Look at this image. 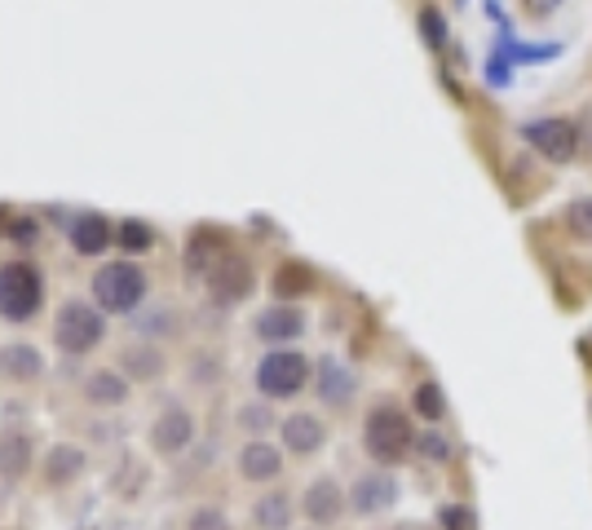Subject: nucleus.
<instances>
[{"instance_id":"14","label":"nucleus","mask_w":592,"mask_h":530,"mask_svg":"<svg viewBox=\"0 0 592 530\" xmlns=\"http://www.w3.org/2000/svg\"><path fill=\"white\" fill-rule=\"evenodd\" d=\"M221 256H226L221 234L199 230V234L190 239V247H186V270H190V275H212V265H217Z\"/></svg>"},{"instance_id":"28","label":"nucleus","mask_w":592,"mask_h":530,"mask_svg":"<svg viewBox=\"0 0 592 530\" xmlns=\"http://www.w3.org/2000/svg\"><path fill=\"white\" fill-rule=\"evenodd\" d=\"M186 530H230V521H226V512H221V508H195Z\"/></svg>"},{"instance_id":"10","label":"nucleus","mask_w":592,"mask_h":530,"mask_svg":"<svg viewBox=\"0 0 592 530\" xmlns=\"http://www.w3.org/2000/svg\"><path fill=\"white\" fill-rule=\"evenodd\" d=\"M302 512H306L315 526H332V521H341V512H346V490H341L332 477H315V482L306 486V495H302Z\"/></svg>"},{"instance_id":"11","label":"nucleus","mask_w":592,"mask_h":530,"mask_svg":"<svg viewBox=\"0 0 592 530\" xmlns=\"http://www.w3.org/2000/svg\"><path fill=\"white\" fill-rule=\"evenodd\" d=\"M306 332V314L302 310H292V306H270L256 314V336L270 341V345H287Z\"/></svg>"},{"instance_id":"24","label":"nucleus","mask_w":592,"mask_h":530,"mask_svg":"<svg viewBox=\"0 0 592 530\" xmlns=\"http://www.w3.org/2000/svg\"><path fill=\"white\" fill-rule=\"evenodd\" d=\"M566 230H570L574 239H592V195L570 199V208H566Z\"/></svg>"},{"instance_id":"3","label":"nucleus","mask_w":592,"mask_h":530,"mask_svg":"<svg viewBox=\"0 0 592 530\" xmlns=\"http://www.w3.org/2000/svg\"><path fill=\"white\" fill-rule=\"evenodd\" d=\"M146 297V275L138 270L133 261H116V265H102L98 279H94V301L107 310V314H133Z\"/></svg>"},{"instance_id":"5","label":"nucleus","mask_w":592,"mask_h":530,"mask_svg":"<svg viewBox=\"0 0 592 530\" xmlns=\"http://www.w3.org/2000/svg\"><path fill=\"white\" fill-rule=\"evenodd\" d=\"M102 336H107V323H102V314H98L94 306H85V301H67V306L58 310V319H54V341H58V350H67V354H85V350H94Z\"/></svg>"},{"instance_id":"18","label":"nucleus","mask_w":592,"mask_h":530,"mask_svg":"<svg viewBox=\"0 0 592 530\" xmlns=\"http://www.w3.org/2000/svg\"><path fill=\"white\" fill-rule=\"evenodd\" d=\"M32 468V442L23 433H6L0 438V477H23Z\"/></svg>"},{"instance_id":"4","label":"nucleus","mask_w":592,"mask_h":530,"mask_svg":"<svg viewBox=\"0 0 592 530\" xmlns=\"http://www.w3.org/2000/svg\"><path fill=\"white\" fill-rule=\"evenodd\" d=\"M306 380H310V358L296 350H274L256 367V389L265 398H292L306 389Z\"/></svg>"},{"instance_id":"31","label":"nucleus","mask_w":592,"mask_h":530,"mask_svg":"<svg viewBox=\"0 0 592 530\" xmlns=\"http://www.w3.org/2000/svg\"><path fill=\"white\" fill-rule=\"evenodd\" d=\"M10 234H14L19 243H32V239H36V221H28V217H23V221H14V225H10Z\"/></svg>"},{"instance_id":"15","label":"nucleus","mask_w":592,"mask_h":530,"mask_svg":"<svg viewBox=\"0 0 592 530\" xmlns=\"http://www.w3.org/2000/svg\"><path fill=\"white\" fill-rule=\"evenodd\" d=\"M72 243H76V252L98 256V252L111 243V225H107L98 212H85V217H76V225H72Z\"/></svg>"},{"instance_id":"27","label":"nucleus","mask_w":592,"mask_h":530,"mask_svg":"<svg viewBox=\"0 0 592 530\" xmlns=\"http://www.w3.org/2000/svg\"><path fill=\"white\" fill-rule=\"evenodd\" d=\"M151 243H155V234H151L146 221H120V247H129V252H146Z\"/></svg>"},{"instance_id":"12","label":"nucleus","mask_w":592,"mask_h":530,"mask_svg":"<svg viewBox=\"0 0 592 530\" xmlns=\"http://www.w3.org/2000/svg\"><path fill=\"white\" fill-rule=\"evenodd\" d=\"M283 442H287V451H292V455H315V451L328 442V429H324V420H319V416L296 411V416H287V420H283Z\"/></svg>"},{"instance_id":"32","label":"nucleus","mask_w":592,"mask_h":530,"mask_svg":"<svg viewBox=\"0 0 592 530\" xmlns=\"http://www.w3.org/2000/svg\"><path fill=\"white\" fill-rule=\"evenodd\" d=\"M243 424H248V429H265V424H270V411H265V407H261V411L252 407V411H243Z\"/></svg>"},{"instance_id":"7","label":"nucleus","mask_w":592,"mask_h":530,"mask_svg":"<svg viewBox=\"0 0 592 530\" xmlns=\"http://www.w3.org/2000/svg\"><path fill=\"white\" fill-rule=\"evenodd\" d=\"M208 292L217 306H239L252 292V265L243 256H221L208 275Z\"/></svg>"},{"instance_id":"23","label":"nucleus","mask_w":592,"mask_h":530,"mask_svg":"<svg viewBox=\"0 0 592 530\" xmlns=\"http://www.w3.org/2000/svg\"><path fill=\"white\" fill-rule=\"evenodd\" d=\"M412 407H416V416H420V420H442V416H447V394H442V385H434V380L416 385Z\"/></svg>"},{"instance_id":"33","label":"nucleus","mask_w":592,"mask_h":530,"mask_svg":"<svg viewBox=\"0 0 592 530\" xmlns=\"http://www.w3.org/2000/svg\"><path fill=\"white\" fill-rule=\"evenodd\" d=\"M0 221H6V208H0Z\"/></svg>"},{"instance_id":"26","label":"nucleus","mask_w":592,"mask_h":530,"mask_svg":"<svg viewBox=\"0 0 592 530\" xmlns=\"http://www.w3.org/2000/svg\"><path fill=\"white\" fill-rule=\"evenodd\" d=\"M438 526L442 530H478V512L469 504H442L438 508Z\"/></svg>"},{"instance_id":"13","label":"nucleus","mask_w":592,"mask_h":530,"mask_svg":"<svg viewBox=\"0 0 592 530\" xmlns=\"http://www.w3.org/2000/svg\"><path fill=\"white\" fill-rule=\"evenodd\" d=\"M278 468H283V455L270 442H248L239 455V473L248 482H270V477H278Z\"/></svg>"},{"instance_id":"17","label":"nucleus","mask_w":592,"mask_h":530,"mask_svg":"<svg viewBox=\"0 0 592 530\" xmlns=\"http://www.w3.org/2000/svg\"><path fill=\"white\" fill-rule=\"evenodd\" d=\"M85 398L98 402V407H120V402L129 398V380H124L120 372H94V376L85 380Z\"/></svg>"},{"instance_id":"29","label":"nucleus","mask_w":592,"mask_h":530,"mask_svg":"<svg viewBox=\"0 0 592 530\" xmlns=\"http://www.w3.org/2000/svg\"><path fill=\"white\" fill-rule=\"evenodd\" d=\"M416 446H420V455H429V460H447V455H451V442H447L442 433H425V438H416Z\"/></svg>"},{"instance_id":"30","label":"nucleus","mask_w":592,"mask_h":530,"mask_svg":"<svg viewBox=\"0 0 592 530\" xmlns=\"http://www.w3.org/2000/svg\"><path fill=\"white\" fill-rule=\"evenodd\" d=\"M420 27H425V36H429L434 45H442V14H438V10H425V14H420Z\"/></svg>"},{"instance_id":"20","label":"nucleus","mask_w":592,"mask_h":530,"mask_svg":"<svg viewBox=\"0 0 592 530\" xmlns=\"http://www.w3.org/2000/svg\"><path fill=\"white\" fill-rule=\"evenodd\" d=\"M252 521H256L261 530H287V521H292V499H287L283 490H274V495L256 499V508H252Z\"/></svg>"},{"instance_id":"21","label":"nucleus","mask_w":592,"mask_h":530,"mask_svg":"<svg viewBox=\"0 0 592 530\" xmlns=\"http://www.w3.org/2000/svg\"><path fill=\"white\" fill-rule=\"evenodd\" d=\"M120 367H124L129 376H138V380H155V376L164 372V354H160L155 345H133V350H124Z\"/></svg>"},{"instance_id":"25","label":"nucleus","mask_w":592,"mask_h":530,"mask_svg":"<svg viewBox=\"0 0 592 530\" xmlns=\"http://www.w3.org/2000/svg\"><path fill=\"white\" fill-rule=\"evenodd\" d=\"M310 288V270L302 261H287L283 270H278V279H274V292L278 297H292V292H306Z\"/></svg>"},{"instance_id":"9","label":"nucleus","mask_w":592,"mask_h":530,"mask_svg":"<svg viewBox=\"0 0 592 530\" xmlns=\"http://www.w3.org/2000/svg\"><path fill=\"white\" fill-rule=\"evenodd\" d=\"M195 442V416L186 411V407H168L155 424H151V446L160 451V455H177V451H186Z\"/></svg>"},{"instance_id":"6","label":"nucleus","mask_w":592,"mask_h":530,"mask_svg":"<svg viewBox=\"0 0 592 530\" xmlns=\"http://www.w3.org/2000/svg\"><path fill=\"white\" fill-rule=\"evenodd\" d=\"M522 137H526L530 151H539L552 164H566L579 151V137H574V124L570 120H526L522 124Z\"/></svg>"},{"instance_id":"22","label":"nucleus","mask_w":592,"mask_h":530,"mask_svg":"<svg viewBox=\"0 0 592 530\" xmlns=\"http://www.w3.org/2000/svg\"><path fill=\"white\" fill-rule=\"evenodd\" d=\"M0 363H6V372L19 376V380H36L45 372V363H41V354L32 345H10L6 354H0Z\"/></svg>"},{"instance_id":"19","label":"nucleus","mask_w":592,"mask_h":530,"mask_svg":"<svg viewBox=\"0 0 592 530\" xmlns=\"http://www.w3.org/2000/svg\"><path fill=\"white\" fill-rule=\"evenodd\" d=\"M80 473H85V451H80V446L63 442V446L50 451V460H45V477H50L54 486H63V482H72V477H80Z\"/></svg>"},{"instance_id":"8","label":"nucleus","mask_w":592,"mask_h":530,"mask_svg":"<svg viewBox=\"0 0 592 530\" xmlns=\"http://www.w3.org/2000/svg\"><path fill=\"white\" fill-rule=\"evenodd\" d=\"M350 504L363 517H381V512H390L398 504V482L390 473H363L354 482V490H350Z\"/></svg>"},{"instance_id":"16","label":"nucleus","mask_w":592,"mask_h":530,"mask_svg":"<svg viewBox=\"0 0 592 530\" xmlns=\"http://www.w3.org/2000/svg\"><path fill=\"white\" fill-rule=\"evenodd\" d=\"M319 394H324V402H332V407H346V402L354 398V372L328 358V363L319 367Z\"/></svg>"},{"instance_id":"1","label":"nucleus","mask_w":592,"mask_h":530,"mask_svg":"<svg viewBox=\"0 0 592 530\" xmlns=\"http://www.w3.org/2000/svg\"><path fill=\"white\" fill-rule=\"evenodd\" d=\"M363 446L381 460V464H398L412 446H416V433H412V420H407V411H398V407H376L372 416H368V424H363Z\"/></svg>"},{"instance_id":"2","label":"nucleus","mask_w":592,"mask_h":530,"mask_svg":"<svg viewBox=\"0 0 592 530\" xmlns=\"http://www.w3.org/2000/svg\"><path fill=\"white\" fill-rule=\"evenodd\" d=\"M41 301H45V288H41L36 265H28V261L0 265V319L28 323L41 310Z\"/></svg>"}]
</instances>
